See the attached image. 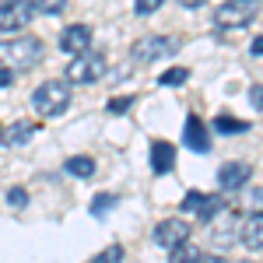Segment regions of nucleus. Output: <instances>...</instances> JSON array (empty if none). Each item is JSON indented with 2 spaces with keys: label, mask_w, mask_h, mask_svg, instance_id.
Returning <instances> with one entry per match:
<instances>
[{
  "label": "nucleus",
  "mask_w": 263,
  "mask_h": 263,
  "mask_svg": "<svg viewBox=\"0 0 263 263\" xmlns=\"http://www.w3.org/2000/svg\"><path fill=\"white\" fill-rule=\"evenodd\" d=\"M63 172H67V176H78V179H91V176H95V158L74 155V158L63 162Z\"/></svg>",
  "instance_id": "nucleus-15"
},
{
  "label": "nucleus",
  "mask_w": 263,
  "mask_h": 263,
  "mask_svg": "<svg viewBox=\"0 0 263 263\" xmlns=\"http://www.w3.org/2000/svg\"><path fill=\"white\" fill-rule=\"evenodd\" d=\"M32 4V11H39V14H60L63 7H67V0H28Z\"/></svg>",
  "instance_id": "nucleus-21"
},
{
  "label": "nucleus",
  "mask_w": 263,
  "mask_h": 263,
  "mask_svg": "<svg viewBox=\"0 0 263 263\" xmlns=\"http://www.w3.org/2000/svg\"><path fill=\"white\" fill-rule=\"evenodd\" d=\"M211 126H214L218 134H228V137H232V134H246V130H249V123H246V120H239V116H228V112L214 116V123H211Z\"/></svg>",
  "instance_id": "nucleus-16"
},
{
  "label": "nucleus",
  "mask_w": 263,
  "mask_h": 263,
  "mask_svg": "<svg viewBox=\"0 0 263 263\" xmlns=\"http://www.w3.org/2000/svg\"><path fill=\"white\" fill-rule=\"evenodd\" d=\"M42 39L39 35H7V39H0V67H7V70H28V67H35L42 60Z\"/></svg>",
  "instance_id": "nucleus-1"
},
{
  "label": "nucleus",
  "mask_w": 263,
  "mask_h": 263,
  "mask_svg": "<svg viewBox=\"0 0 263 263\" xmlns=\"http://www.w3.org/2000/svg\"><path fill=\"white\" fill-rule=\"evenodd\" d=\"M11 84H14V74L7 67H0V88H11Z\"/></svg>",
  "instance_id": "nucleus-28"
},
{
  "label": "nucleus",
  "mask_w": 263,
  "mask_h": 263,
  "mask_svg": "<svg viewBox=\"0 0 263 263\" xmlns=\"http://www.w3.org/2000/svg\"><path fill=\"white\" fill-rule=\"evenodd\" d=\"M84 49H91V28H88V25H67L60 32V53L78 57Z\"/></svg>",
  "instance_id": "nucleus-11"
},
{
  "label": "nucleus",
  "mask_w": 263,
  "mask_h": 263,
  "mask_svg": "<svg viewBox=\"0 0 263 263\" xmlns=\"http://www.w3.org/2000/svg\"><path fill=\"white\" fill-rule=\"evenodd\" d=\"M155 246H162V249H172L176 242L182 239H190V221H182V218H165V221L155 224Z\"/></svg>",
  "instance_id": "nucleus-9"
},
{
  "label": "nucleus",
  "mask_w": 263,
  "mask_h": 263,
  "mask_svg": "<svg viewBox=\"0 0 263 263\" xmlns=\"http://www.w3.org/2000/svg\"><path fill=\"white\" fill-rule=\"evenodd\" d=\"M249 179H253V165L249 162H224L221 168H218V186H221V193H239Z\"/></svg>",
  "instance_id": "nucleus-8"
},
{
  "label": "nucleus",
  "mask_w": 263,
  "mask_h": 263,
  "mask_svg": "<svg viewBox=\"0 0 263 263\" xmlns=\"http://www.w3.org/2000/svg\"><path fill=\"white\" fill-rule=\"evenodd\" d=\"M224 207H228V193H186L182 197V214H197V221H214L218 214H221Z\"/></svg>",
  "instance_id": "nucleus-5"
},
{
  "label": "nucleus",
  "mask_w": 263,
  "mask_h": 263,
  "mask_svg": "<svg viewBox=\"0 0 263 263\" xmlns=\"http://www.w3.org/2000/svg\"><path fill=\"white\" fill-rule=\"evenodd\" d=\"M102 78H105V57L102 53L84 49L78 57H70V63H67V81L70 84H99Z\"/></svg>",
  "instance_id": "nucleus-3"
},
{
  "label": "nucleus",
  "mask_w": 263,
  "mask_h": 263,
  "mask_svg": "<svg viewBox=\"0 0 263 263\" xmlns=\"http://www.w3.org/2000/svg\"><path fill=\"white\" fill-rule=\"evenodd\" d=\"M32 18H35V11H32L28 0H4V4H0V32H4V35L25 32Z\"/></svg>",
  "instance_id": "nucleus-7"
},
{
  "label": "nucleus",
  "mask_w": 263,
  "mask_h": 263,
  "mask_svg": "<svg viewBox=\"0 0 263 263\" xmlns=\"http://www.w3.org/2000/svg\"><path fill=\"white\" fill-rule=\"evenodd\" d=\"M32 109L42 120H57L70 109V81H42L35 91H32Z\"/></svg>",
  "instance_id": "nucleus-2"
},
{
  "label": "nucleus",
  "mask_w": 263,
  "mask_h": 263,
  "mask_svg": "<svg viewBox=\"0 0 263 263\" xmlns=\"http://www.w3.org/2000/svg\"><path fill=\"white\" fill-rule=\"evenodd\" d=\"M130 105H134L130 95H123V99H109V112H126Z\"/></svg>",
  "instance_id": "nucleus-25"
},
{
  "label": "nucleus",
  "mask_w": 263,
  "mask_h": 263,
  "mask_svg": "<svg viewBox=\"0 0 263 263\" xmlns=\"http://www.w3.org/2000/svg\"><path fill=\"white\" fill-rule=\"evenodd\" d=\"M253 53H256V57H263V35H256V39H253Z\"/></svg>",
  "instance_id": "nucleus-29"
},
{
  "label": "nucleus",
  "mask_w": 263,
  "mask_h": 263,
  "mask_svg": "<svg viewBox=\"0 0 263 263\" xmlns=\"http://www.w3.org/2000/svg\"><path fill=\"white\" fill-rule=\"evenodd\" d=\"M151 168L155 176H165L176 168V144L168 141H151Z\"/></svg>",
  "instance_id": "nucleus-14"
},
{
  "label": "nucleus",
  "mask_w": 263,
  "mask_h": 263,
  "mask_svg": "<svg viewBox=\"0 0 263 263\" xmlns=\"http://www.w3.org/2000/svg\"><path fill=\"white\" fill-rule=\"evenodd\" d=\"M239 239H242V246L253 249V253L263 249V207L260 211H249V218H246L242 228H239Z\"/></svg>",
  "instance_id": "nucleus-12"
},
{
  "label": "nucleus",
  "mask_w": 263,
  "mask_h": 263,
  "mask_svg": "<svg viewBox=\"0 0 263 263\" xmlns=\"http://www.w3.org/2000/svg\"><path fill=\"white\" fill-rule=\"evenodd\" d=\"M249 102L263 112V84H253V88H249Z\"/></svg>",
  "instance_id": "nucleus-26"
},
{
  "label": "nucleus",
  "mask_w": 263,
  "mask_h": 263,
  "mask_svg": "<svg viewBox=\"0 0 263 263\" xmlns=\"http://www.w3.org/2000/svg\"><path fill=\"white\" fill-rule=\"evenodd\" d=\"M182 144H186L190 151H197V155H207V151H211V130L203 126V120L197 116V112H190V116H186Z\"/></svg>",
  "instance_id": "nucleus-10"
},
{
  "label": "nucleus",
  "mask_w": 263,
  "mask_h": 263,
  "mask_svg": "<svg viewBox=\"0 0 263 263\" xmlns=\"http://www.w3.org/2000/svg\"><path fill=\"white\" fill-rule=\"evenodd\" d=\"M197 263H228L224 256H218V253H200L197 256Z\"/></svg>",
  "instance_id": "nucleus-27"
},
{
  "label": "nucleus",
  "mask_w": 263,
  "mask_h": 263,
  "mask_svg": "<svg viewBox=\"0 0 263 263\" xmlns=\"http://www.w3.org/2000/svg\"><path fill=\"white\" fill-rule=\"evenodd\" d=\"M246 263H249V260H246Z\"/></svg>",
  "instance_id": "nucleus-32"
},
{
  "label": "nucleus",
  "mask_w": 263,
  "mask_h": 263,
  "mask_svg": "<svg viewBox=\"0 0 263 263\" xmlns=\"http://www.w3.org/2000/svg\"><path fill=\"white\" fill-rule=\"evenodd\" d=\"M182 7H190V11H193V7H203V4H207V0H179Z\"/></svg>",
  "instance_id": "nucleus-30"
},
{
  "label": "nucleus",
  "mask_w": 263,
  "mask_h": 263,
  "mask_svg": "<svg viewBox=\"0 0 263 263\" xmlns=\"http://www.w3.org/2000/svg\"><path fill=\"white\" fill-rule=\"evenodd\" d=\"M253 4H260V0H253Z\"/></svg>",
  "instance_id": "nucleus-31"
},
{
  "label": "nucleus",
  "mask_w": 263,
  "mask_h": 263,
  "mask_svg": "<svg viewBox=\"0 0 263 263\" xmlns=\"http://www.w3.org/2000/svg\"><path fill=\"white\" fill-rule=\"evenodd\" d=\"M239 193H242L246 211H260V207H263V186H249V182H246Z\"/></svg>",
  "instance_id": "nucleus-19"
},
{
  "label": "nucleus",
  "mask_w": 263,
  "mask_h": 263,
  "mask_svg": "<svg viewBox=\"0 0 263 263\" xmlns=\"http://www.w3.org/2000/svg\"><path fill=\"white\" fill-rule=\"evenodd\" d=\"M253 18H256V4L253 0H224L214 11V25L218 28H246Z\"/></svg>",
  "instance_id": "nucleus-6"
},
{
  "label": "nucleus",
  "mask_w": 263,
  "mask_h": 263,
  "mask_svg": "<svg viewBox=\"0 0 263 263\" xmlns=\"http://www.w3.org/2000/svg\"><path fill=\"white\" fill-rule=\"evenodd\" d=\"M123 256H126V249L120 242H112V246H105L102 253H95L88 263H123Z\"/></svg>",
  "instance_id": "nucleus-18"
},
{
  "label": "nucleus",
  "mask_w": 263,
  "mask_h": 263,
  "mask_svg": "<svg viewBox=\"0 0 263 263\" xmlns=\"http://www.w3.org/2000/svg\"><path fill=\"white\" fill-rule=\"evenodd\" d=\"M7 203H11V207H25V203H28V193H25L21 186H14V190H7Z\"/></svg>",
  "instance_id": "nucleus-24"
},
{
  "label": "nucleus",
  "mask_w": 263,
  "mask_h": 263,
  "mask_svg": "<svg viewBox=\"0 0 263 263\" xmlns=\"http://www.w3.org/2000/svg\"><path fill=\"white\" fill-rule=\"evenodd\" d=\"M197 256H200V249L190 239H182V242H176L168 249V263H197Z\"/></svg>",
  "instance_id": "nucleus-17"
},
{
  "label": "nucleus",
  "mask_w": 263,
  "mask_h": 263,
  "mask_svg": "<svg viewBox=\"0 0 263 263\" xmlns=\"http://www.w3.org/2000/svg\"><path fill=\"white\" fill-rule=\"evenodd\" d=\"M35 134H39V123H35V120H14L4 134H0V144H7V147H21V144L32 141Z\"/></svg>",
  "instance_id": "nucleus-13"
},
{
  "label": "nucleus",
  "mask_w": 263,
  "mask_h": 263,
  "mask_svg": "<svg viewBox=\"0 0 263 263\" xmlns=\"http://www.w3.org/2000/svg\"><path fill=\"white\" fill-rule=\"evenodd\" d=\"M109 207H116V197H112V193H99V197L91 200V207H88V211H91L95 218H102V214H105Z\"/></svg>",
  "instance_id": "nucleus-22"
},
{
  "label": "nucleus",
  "mask_w": 263,
  "mask_h": 263,
  "mask_svg": "<svg viewBox=\"0 0 263 263\" xmlns=\"http://www.w3.org/2000/svg\"><path fill=\"white\" fill-rule=\"evenodd\" d=\"M176 49H179V39H172V35H144V39L134 42L130 57H134V63L147 67V63H155V60L176 57Z\"/></svg>",
  "instance_id": "nucleus-4"
},
{
  "label": "nucleus",
  "mask_w": 263,
  "mask_h": 263,
  "mask_svg": "<svg viewBox=\"0 0 263 263\" xmlns=\"http://www.w3.org/2000/svg\"><path fill=\"white\" fill-rule=\"evenodd\" d=\"M186 81H190V70H186V67H172V70H165L162 78H158V84H165V88H172V84L179 88V84H186Z\"/></svg>",
  "instance_id": "nucleus-20"
},
{
  "label": "nucleus",
  "mask_w": 263,
  "mask_h": 263,
  "mask_svg": "<svg viewBox=\"0 0 263 263\" xmlns=\"http://www.w3.org/2000/svg\"><path fill=\"white\" fill-rule=\"evenodd\" d=\"M162 4H165V0H134V11H137L141 18H147V14H155Z\"/></svg>",
  "instance_id": "nucleus-23"
}]
</instances>
